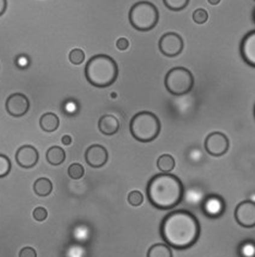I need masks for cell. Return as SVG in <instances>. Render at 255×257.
I'll return each instance as SVG.
<instances>
[{
  "mask_svg": "<svg viewBox=\"0 0 255 257\" xmlns=\"http://www.w3.org/2000/svg\"><path fill=\"white\" fill-rule=\"evenodd\" d=\"M201 233L200 222L188 210H175L164 218L161 224V234L168 245L184 249L199 239Z\"/></svg>",
  "mask_w": 255,
  "mask_h": 257,
  "instance_id": "cell-1",
  "label": "cell"
},
{
  "mask_svg": "<svg viewBox=\"0 0 255 257\" xmlns=\"http://www.w3.org/2000/svg\"><path fill=\"white\" fill-rule=\"evenodd\" d=\"M146 193L153 206L166 210L176 207L181 202L184 188L179 178L169 172H162L150 180Z\"/></svg>",
  "mask_w": 255,
  "mask_h": 257,
  "instance_id": "cell-2",
  "label": "cell"
},
{
  "mask_svg": "<svg viewBox=\"0 0 255 257\" xmlns=\"http://www.w3.org/2000/svg\"><path fill=\"white\" fill-rule=\"evenodd\" d=\"M118 64L111 57L97 55L92 57L86 63V80L95 87H108L118 78Z\"/></svg>",
  "mask_w": 255,
  "mask_h": 257,
  "instance_id": "cell-3",
  "label": "cell"
},
{
  "mask_svg": "<svg viewBox=\"0 0 255 257\" xmlns=\"http://www.w3.org/2000/svg\"><path fill=\"white\" fill-rule=\"evenodd\" d=\"M130 132L139 142L148 143L154 141L161 132V121L150 111L137 113L130 122Z\"/></svg>",
  "mask_w": 255,
  "mask_h": 257,
  "instance_id": "cell-4",
  "label": "cell"
},
{
  "mask_svg": "<svg viewBox=\"0 0 255 257\" xmlns=\"http://www.w3.org/2000/svg\"><path fill=\"white\" fill-rule=\"evenodd\" d=\"M129 20L133 28L141 32L154 29L159 20L158 10L149 2H140L132 6L129 12Z\"/></svg>",
  "mask_w": 255,
  "mask_h": 257,
  "instance_id": "cell-5",
  "label": "cell"
},
{
  "mask_svg": "<svg viewBox=\"0 0 255 257\" xmlns=\"http://www.w3.org/2000/svg\"><path fill=\"white\" fill-rule=\"evenodd\" d=\"M194 85L193 75L190 70L177 67L169 70L165 78V86L167 91L175 96H181L189 93Z\"/></svg>",
  "mask_w": 255,
  "mask_h": 257,
  "instance_id": "cell-6",
  "label": "cell"
},
{
  "mask_svg": "<svg viewBox=\"0 0 255 257\" xmlns=\"http://www.w3.org/2000/svg\"><path fill=\"white\" fill-rule=\"evenodd\" d=\"M158 46L163 55L167 57H176L182 53L184 44L182 37L179 34L169 32V33H166L161 37Z\"/></svg>",
  "mask_w": 255,
  "mask_h": 257,
  "instance_id": "cell-7",
  "label": "cell"
},
{
  "mask_svg": "<svg viewBox=\"0 0 255 257\" xmlns=\"http://www.w3.org/2000/svg\"><path fill=\"white\" fill-rule=\"evenodd\" d=\"M205 150L214 157H220L229 150V140L221 132H213L205 140Z\"/></svg>",
  "mask_w": 255,
  "mask_h": 257,
  "instance_id": "cell-8",
  "label": "cell"
},
{
  "mask_svg": "<svg viewBox=\"0 0 255 257\" xmlns=\"http://www.w3.org/2000/svg\"><path fill=\"white\" fill-rule=\"evenodd\" d=\"M234 218L237 222L243 228L255 227V202H241L234 210Z\"/></svg>",
  "mask_w": 255,
  "mask_h": 257,
  "instance_id": "cell-9",
  "label": "cell"
},
{
  "mask_svg": "<svg viewBox=\"0 0 255 257\" xmlns=\"http://www.w3.org/2000/svg\"><path fill=\"white\" fill-rule=\"evenodd\" d=\"M30 100L24 94L15 93L6 100V110L12 117H22L29 111Z\"/></svg>",
  "mask_w": 255,
  "mask_h": 257,
  "instance_id": "cell-10",
  "label": "cell"
},
{
  "mask_svg": "<svg viewBox=\"0 0 255 257\" xmlns=\"http://www.w3.org/2000/svg\"><path fill=\"white\" fill-rule=\"evenodd\" d=\"M38 157L40 155H38L37 150L32 145H24L16 153V162L25 169L34 167L38 162Z\"/></svg>",
  "mask_w": 255,
  "mask_h": 257,
  "instance_id": "cell-11",
  "label": "cell"
},
{
  "mask_svg": "<svg viewBox=\"0 0 255 257\" xmlns=\"http://www.w3.org/2000/svg\"><path fill=\"white\" fill-rule=\"evenodd\" d=\"M85 160L93 168H100L108 160V152L104 146L95 144L88 147L85 152Z\"/></svg>",
  "mask_w": 255,
  "mask_h": 257,
  "instance_id": "cell-12",
  "label": "cell"
},
{
  "mask_svg": "<svg viewBox=\"0 0 255 257\" xmlns=\"http://www.w3.org/2000/svg\"><path fill=\"white\" fill-rule=\"evenodd\" d=\"M241 56L248 66L255 68V31L246 34L241 43Z\"/></svg>",
  "mask_w": 255,
  "mask_h": 257,
  "instance_id": "cell-13",
  "label": "cell"
},
{
  "mask_svg": "<svg viewBox=\"0 0 255 257\" xmlns=\"http://www.w3.org/2000/svg\"><path fill=\"white\" fill-rule=\"evenodd\" d=\"M203 211L209 217H218L225 209V203L222 198L217 195L208 196L205 201L203 202Z\"/></svg>",
  "mask_w": 255,
  "mask_h": 257,
  "instance_id": "cell-14",
  "label": "cell"
},
{
  "mask_svg": "<svg viewBox=\"0 0 255 257\" xmlns=\"http://www.w3.org/2000/svg\"><path fill=\"white\" fill-rule=\"evenodd\" d=\"M98 128L105 136H113L119 131L120 122L112 114H104L98 121Z\"/></svg>",
  "mask_w": 255,
  "mask_h": 257,
  "instance_id": "cell-15",
  "label": "cell"
},
{
  "mask_svg": "<svg viewBox=\"0 0 255 257\" xmlns=\"http://www.w3.org/2000/svg\"><path fill=\"white\" fill-rule=\"evenodd\" d=\"M60 121L58 115L53 112H46L44 113L41 119H40V125L43 131L45 132H55L57 131V128L59 127Z\"/></svg>",
  "mask_w": 255,
  "mask_h": 257,
  "instance_id": "cell-16",
  "label": "cell"
},
{
  "mask_svg": "<svg viewBox=\"0 0 255 257\" xmlns=\"http://www.w3.org/2000/svg\"><path fill=\"white\" fill-rule=\"evenodd\" d=\"M47 162L52 166H59L66 159V152L59 146H52L46 153Z\"/></svg>",
  "mask_w": 255,
  "mask_h": 257,
  "instance_id": "cell-17",
  "label": "cell"
},
{
  "mask_svg": "<svg viewBox=\"0 0 255 257\" xmlns=\"http://www.w3.org/2000/svg\"><path fill=\"white\" fill-rule=\"evenodd\" d=\"M33 190L38 196H48L53 191V183L48 178H40L34 182Z\"/></svg>",
  "mask_w": 255,
  "mask_h": 257,
  "instance_id": "cell-18",
  "label": "cell"
},
{
  "mask_svg": "<svg viewBox=\"0 0 255 257\" xmlns=\"http://www.w3.org/2000/svg\"><path fill=\"white\" fill-rule=\"evenodd\" d=\"M149 257H173V252L167 244L157 243L151 246L148 252Z\"/></svg>",
  "mask_w": 255,
  "mask_h": 257,
  "instance_id": "cell-19",
  "label": "cell"
},
{
  "mask_svg": "<svg viewBox=\"0 0 255 257\" xmlns=\"http://www.w3.org/2000/svg\"><path fill=\"white\" fill-rule=\"evenodd\" d=\"M176 162L175 158L168 155V154H164L157 159V168L162 172H170L175 169Z\"/></svg>",
  "mask_w": 255,
  "mask_h": 257,
  "instance_id": "cell-20",
  "label": "cell"
},
{
  "mask_svg": "<svg viewBox=\"0 0 255 257\" xmlns=\"http://www.w3.org/2000/svg\"><path fill=\"white\" fill-rule=\"evenodd\" d=\"M239 253L243 257H254L255 256V243L252 241L243 242L239 247Z\"/></svg>",
  "mask_w": 255,
  "mask_h": 257,
  "instance_id": "cell-21",
  "label": "cell"
},
{
  "mask_svg": "<svg viewBox=\"0 0 255 257\" xmlns=\"http://www.w3.org/2000/svg\"><path fill=\"white\" fill-rule=\"evenodd\" d=\"M166 7L173 11H180L189 4V0H163Z\"/></svg>",
  "mask_w": 255,
  "mask_h": 257,
  "instance_id": "cell-22",
  "label": "cell"
},
{
  "mask_svg": "<svg viewBox=\"0 0 255 257\" xmlns=\"http://www.w3.org/2000/svg\"><path fill=\"white\" fill-rule=\"evenodd\" d=\"M68 175L73 180H79L84 176V168H83V166L81 164H72L69 166Z\"/></svg>",
  "mask_w": 255,
  "mask_h": 257,
  "instance_id": "cell-23",
  "label": "cell"
},
{
  "mask_svg": "<svg viewBox=\"0 0 255 257\" xmlns=\"http://www.w3.org/2000/svg\"><path fill=\"white\" fill-rule=\"evenodd\" d=\"M69 60L71 63L76 64V66H78V64L83 63V61L85 60L84 51H83L82 49H79V48L72 49L69 54Z\"/></svg>",
  "mask_w": 255,
  "mask_h": 257,
  "instance_id": "cell-24",
  "label": "cell"
},
{
  "mask_svg": "<svg viewBox=\"0 0 255 257\" xmlns=\"http://www.w3.org/2000/svg\"><path fill=\"white\" fill-rule=\"evenodd\" d=\"M10 170H11L10 159L6 155L0 154V178L8 176Z\"/></svg>",
  "mask_w": 255,
  "mask_h": 257,
  "instance_id": "cell-25",
  "label": "cell"
},
{
  "mask_svg": "<svg viewBox=\"0 0 255 257\" xmlns=\"http://www.w3.org/2000/svg\"><path fill=\"white\" fill-rule=\"evenodd\" d=\"M144 201V197L143 194L140 191H132L130 192V194L128 195V202H129L130 205L132 206H140Z\"/></svg>",
  "mask_w": 255,
  "mask_h": 257,
  "instance_id": "cell-26",
  "label": "cell"
},
{
  "mask_svg": "<svg viewBox=\"0 0 255 257\" xmlns=\"http://www.w3.org/2000/svg\"><path fill=\"white\" fill-rule=\"evenodd\" d=\"M193 21L196 24H204L208 20V14L205 9H196L193 12Z\"/></svg>",
  "mask_w": 255,
  "mask_h": 257,
  "instance_id": "cell-27",
  "label": "cell"
},
{
  "mask_svg": "<svg viewBox=\"0 0 255 257\" xmlns=\"http://www.w3.org/2000/svg\"><path fill=\"white\" fill-rule=\"evenodd\" d=\"M48 216L47 213V209L44 208V207H36L33 211V218L36 221H44L46 220V218Z\"/></svg>",
  "mask_w": 255,
  "mask_h": 257,
  "instance_id": "cell-28",
  "label": "cell"
},
{
  "mask_svg": "<svg viewBox=\"0 0 255 257\" xmlns=\"http://www.w3.org/2000/svg\"><path fill=\"white\" fill-rule=\"evenodd\" d=\"M36 250L31 247V246H27L22 248V250L20 252V254H19V256L20 257H36Z\"/></svg>",
  "mask_w": 255,
  "mask_h": 257,
  "instance_id": "cell-29",
  "label": "cell"
},
{
  "mask_svg": "<svg viewBox=\"0 0 255 257\" xmlns=\"http://www.w3.org/2000/svg\"><path fill=\"white\" fill-rule=\"evenodd\" d=\"M116 45H117V48H118L119 50L124 51V50H126L128 48H129V45H130V44H129V41H128L126 38L121 37V38H119V40L117 41Z\"/></svg>",
  "mask_w": 255,
  "mask_h": 257,
  "instance_id": "cell-30",
  "label": "cell"
},
{
  "mask_svg": "<svg viewBox=\"0 0 255 257\" xmlns=\"http://www.w3.org/2000/svg\"><path fill=\"white\" fill-rule=\"evenodd\" d=\"M8 7V2L7 0H0V17H2Z\"/></svg>",
  "mask_w": 255,
  "mask_h": 257,
  "instance_id": "cell-31",
  "label": "cell"
},
{
  "mask_svg": "<svg viewBox=\"0 0 255 257\" xmlns=\"http://www.w3.org/2000/svg\"><path fill=\"white\" fill-rule=\"evenodd\" d=\"M61 142H62V144H63V145L68 146V145L71 144V142H72V139H71V137H70V136H63V137H62V139H61Z\"/></svg>",
  "mask_w": 255,
  "mask_h": 257,
  "instance_id": "cell-32",
  "label": "cell"
},
{
  "mask_svg": "<svg viewBox=\"0 0 255 257\" xmlns=\"http://www.w3.org/2000/svg\"><path fill=\"white\" fill-rule=\"evenodd\" d=\"M220 3V0H208V4L212 6H216Z\"/></svg>",
  "mask_w": 255,
  "mask_h": 257,
  "instance_id": "cell-33",
  "label": "cell"
},
{
  "mask_svg": "<svg viewBox=\"0 0 255 257\" xmlns=\"http://www.w3.org/2000/svg\"><path fill=\"white\" fill-rule=\"evenodd\" d=\"M111 97H112V98H116L117 95H116V94H111Z\"/></svg>",
  "mask_w": 255,
  "mask_h": 257,
  "instance_id": "cell-34",
  "label": "cell"
},
{
  "mask_svg": "<svg viewBox=\"0 0 255 257\" xmlns=\"http://www.w3.org/2000/svg\"><path fill=\"white\" fill-rule=\"evenodd\" d=\"M254 21H255V12H254Z\"/></svg>",
  "mask_w": 255,
  "mask_h": 257,
  "instance_id": "cell-35",
  "label": "cell"
}]
</instances>
